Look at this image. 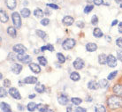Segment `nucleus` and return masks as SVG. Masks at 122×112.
<instances>
[{"label":"nucleus","mask_w":122,"mask_h":112,"mask_svg":"<svg viewBox=\"0 0 122 112\" xmlns=\"http://www.w3.org/2000/svg\"><path fill=\"white\" fill-rule=\"evenodd\" d=\"M107 104H108L109 108L112 109H119L122 107V98L118 95L110 96L107 100Z\"/></svg>","instance_id":"f257e3e1"},{"label":"nucleus","mask_w":122,"mask_h":112,"mask_svg":"<svg viewBox=\"0 0 122 112\" xmlns=\"http://www.w3.org/2000/svg\"><path fill=\"white\" fill-rule=\"evenodd\" d=\"M75 43H76L75 40L72 39V38H67L62 43V48L64 49L65 50H70L75 46Z\"/></svg>","instance_id":"f03ea898"},{"label":"nucleus","mask_w":122,"mask_h":112,"mask_svg":"<svg viewBox=\"0 0 122 112\" xmlns=\"http://www.w3.org/2000/svg\"><path fill=\"white\" fill-rule=\"evenodd\" d=\"M12 23L14 25V27L16 28H20L21 27V19H20V13L17 12H13L12 14Z\"/></svg>","instance_id":"7ed1b4c3"},{"label":"nucleus","mask_w":122,"mask_h":112,"mask_svg":"<svg viewBox=\"0 0 122 112\" xmlns=\"http://www.w3.org/2000/svg\"><path fill=\"white\" fill-rule=\"evenodd\" d=\"M17 59H18L20 62H21L23 64H30L31 60H32V58L28 55H24V54H18L17 56Z\"/></svg>","instance_id":"20e7f679"},{"label":"nucleus","mask_w":122,"mask_h":112,"mask_svg":"<svg viewBox=\"0 0 122 112\" xmlns=\"http://www.w3.org/2000/svg\"><path fill=\"white\" fill-rule=\"evenodd\" d=\"M12 50L17 54H24L27 51V48L22 44H16L12 47Z\"/></svg>","instance_id":"39448f33"},{"label":"nucleus","mask_w":122,"mask_h":112,"mask_svg":"<svg viewBox=\"0 0 122 112\" xmlns=\"http://www.w3.org/2000/svg\"><path fill=\"white\" fill-rule=\"evenodd\" d=\"M9 94L12 98H14V99H16V100H20V99H21V95H20V92H19L18 89L15 88H10Z\"/></svg>","instance_id":"423d86ee"},{"label":"nucleus","mask_w":122,"mask_h":112,"mask_svg":"<svg viewBox=\"0 0 122 112\" xmlns=\"http://www.w3.org/2000/svg\"><path fill=\"white\" fill-rule=\"evenodd\" d=\"M107 64L110 67L113 68L117 65V59L113 55H109L107 56Z\"/></svg>","instance_id":"0eeeda50"},{"label":"nucleus","mask_w":122,"mask_h":112,"mask_svg":"<svg viewBox=\"0 0 122 112\" xmlns=\"http://www.w3.org/2000/svg\"><path fill=\"white\" fill-rule=\"evenodd\" d=\"M73 67H74L76 70H81L84 67V61H83L81 58H78L73 61Z\"/></svg>","instance_id":"6e6552de"},{"label":"nucleus","mask_w":122,"mask_h":112,"mask_svg":"<svg viewBox=\"0 0 122 112\" xmlns=\"http://www.w3.org/2000/svg\"><path fill=\"white\" fill-rule=\"evenodd\" d=\"M112 91L116 95H118V96L121 97L122 98V85H120V84H117V85H115L114 87H113Z\"/></svg>","instance_id":"1a4fd4ad"},{"label":"nucleus","mask_w":122,"mask_h":112,"mask_svg":"<svg viewBox=\"0 0 122 112\" xmlns=\"http://www.w3.org/2000/svg\"><path fill=\"white\" fill-rule=\"evenodd\" d=\"M22 71V65L20 64H13L12 65V72L14 74H20Z\"/></svg>","instance_id":"9d476101"},{"label":"nucleus","mask_w":122,"mask_h":112,"mask_svg":"<svg viewBox=\"0 0 122 112\" xmlns=\"http://www.w3.org/2000/svg\"><path fill=\"white\" fill-rule=\"evenodd\" d=\"M73 21H74V19H73V17H71V16H66L63 18L62 19V22H63V24L65 26H71V25L73 24Z\"/></svg>","instance_id":"9b49d317"},{"label":"nucleus","mask_w":122,"mask_h":112,"mask_svg":"<svg viewBox=\"0 0 122 112\" xmlns=\"http://www.w3.org/2000/svg\"><path fill=\"white\" fill-rule=\"evenodd\" d=\"M23 82L25 84H36L37 82V78L34 77V76H28L23 79Z\"/></svg>","instance_id":"f8f14e48"},{"label":"nucleus","mask_w":122,"mask_h":112,"mask_svg":"<svg viewBox=\"0 0 122 112\" xmlns=\"http://www.w3.org/2000/svg\"><path fill=\"white\" fill-rule=\"evenodd\" d=\"M29 68L30 70L33 72L34 73H41V68L37 64H35V63H30L29 64Z\"/></svg>","instance_id":"ddd939ff"},{"label":"nucleus","mask_w":122,"mask_h":112,"mask_svg":"<svg viewBox=\"0 0 122 112\" xmlns=\"http://www.w3.org/2000/svg\"><path fill=\"white\" fill-rule=\"evenodd\" d=\"M86 49H87V51L89 52H94L97 49V45L96 43H89L88 44H86Z\"/></svg>","instance_id":"4468645a"},{"label":"nucleus","mask_w":122,"mask_h":112,"mask_svg":"<svg viewBox=\"0 0 122 112\" xmlns=\"http://www.w3.org/2000/svg\"><path fill=\"white\" fill-rule=\"evenodd\" d=\"M5 5L8 9L13 10L16 7L17 2H16V0H5Z\"/></svg>","instance_id":"2eb2a0df"},{"label":"nucleus","mask_w":122,"mask_h":112,"mask_svg":"<svg viewBox=\"0 0 122 112\" xmlns=\"http://www.w3.org/2000/svg\"><path fill=\"white\" fill-rule=\"evenodd\" d=\"M8 19H9V17L8 15L6 14V12L3 10H1L0 11V20L2 23H6V22L8 21Z\"/></svg>","instance_id":"dca6fc26"},{"label":"nucleus","mask_w":122,"mask_h":112,"mask_svg":"<svg viewBox=\"0 0 122 112\" xmlns=\"http://www.w3.org/2000/svg\"><path fill=\"white\" fill-rule=\"evenodd\" d=\"M58 102L59 104H61V105H66L67 102H68V99H67V97L66 96V95H64V94H62V95H60V96L58 98Z\"/></svg>","instance_id":"f3484780"},{"label":"nucleus","mask_w":122,"mask_h":112,"mask_svg":"<svg viewBox=\"0 0 122 112\" xmlns=\"http://www.w3.org/2000/svg\"><path fill=\"white\" fill-rule=\"evenodd\" d=\"M99 88V85L98 83H97L94 80H90V81L88 82V88L89 89H91V90H95V89H97Z\"/></svg>","instance_id":"a211bd4d"},{"label":"nucleus","mask_w":122,"mask_h":112,"mask_svg":"<svg viewBox=\"0 0 122 112\" xmlns=\"http://www.w3.org/2000/svg\"><path fill=\"white\" fill-rule=\"evenodd\" d=\"M0 105H1V110L3 112H12V109L9 104H7L6 102H1Z\"/></svg>","instance_id":"6ab92c4d"},{"label":"nucleus","mask_w":122,"mask_h":112,"mask_svg":"<svg viewBox=\"0 0 122 112\" xmlns=\"http://www.w3.org/2000/svg\"><path fill=\"white\" fill-rule=\"evenodd\" d=\"M93 35L95 37H97V38H100V37H102L104 35V34H103L102 30H101L99 27H96V28H94V30H93Z\"/></svg>","instance_id":"aec40b11"},{"label":"nucleus","mask_w":122,"mask_h":112,"mask_svg":"<svg viewBox=\"0 0 122 112\" xmlns=\"http://www.w3.org/2000/svg\"><path fill=\"white\" fill-rule=\"evenodd\" d=\"M98 62L100 64H107V56L105 54H100L98 56Z\"/></svg>","instance_id":"412c9836"},{"label":"nucleus","mask_w":122,"mask_h":112,"mask_svg":"<svg viewBox=\"0 0 122 112\" xmlns=\"http://www.w3.org/2000/svg\"><path fill=\"white\" fill-rule=\"evenodd\" d=\"M7 34L10 36H12V38L16 37V27H9L7 28Z\"/></svg>","instance_id":"4be33fe9"},{"label":"nucleus","mask_w":122,"mask_h":112,"mask_svg":"<svg viewBox=\"0 0 122 112\" xmlns=\"http://www.w3.org/2000/svg\"><path fill=\"white\" fill-rule=\"evenodd\" d=\"M27 109L29 112H34L36 109H37V104H36L35 102H31L28 104V106H27Z\"/></svg>","instance_id":"5701e85b"},{"label":"nucleus","mask_w":122,"mask_h":112,"mask_svg":"<svg viewBox=\"0 0 122 112\" xmlns=\"http://www.w3.org/2000/svg\"><path fill=\"white\" fill-rule=\"evenodd\" d=\"M35 89L36 92H38L39 94H43L45 92V87L43 85V84H37L36 87H35Z\"/></svg>","instance_id":"b1692460"},{"label":"nucleus","mask_w":122,"mask_h":112,"mask_svg":"<svg viewBox=\"0 0 122 112\" xmlns=\"http://www.w3.org/2000/svg\"><path fill=\"white\" fill-rule=\"evenodd\" d=\"M70 79L73 80V81H78L80 79H81V76L78 73L76 72H73L70 74Z\"/></svg>","instance_id":"393cba45"},{"label":"nucleus","mask_w":122,"mask_h":112,"mask_svg":"<svg viewBox=\"0 0 122 112\" xmlns=\"http://www.w3.org/2000/svg\"><path fill=\"white\" fill-rule=\"evenodd\" d=\"M30 13H31L30 11H29V9H28V8H23V9H21V11H20V14H21V16L23 18H28V17H29Z\"/></svg>","instance_id":"a878e982"},{"label":"nucleus","mask_w":122,"mask_h":112,"mask_svg":"<svg viewBox=\"0 0 122 112\" xmlns=\"http://www.w3.org/2000/svg\"><path fill=\"white\" fill-rule=\"evenodd\" d=\"M34 15L38 19L43 18V15H44V12H43L41 9H36L35 11H34Z\"/></svg>","instance_id":"bb28decb"},{"label":"nucleus","mask_w":122,"mask_h":112,"mask_svg":"<svg viewBox=\"0 0 122 112\" xmlns=\"http://www.w3.org/2000/svg\"><path fill=\"white\" fill-rule=\"evenodd\" d=\"M95 112H106L105 107L102 104H97L95 106Z\"/></svg>","instance_id":"cd10ccee"},{"label":"nucleus","mask_w":122,"mask_h":112,"mask_svg":"<svg viewBox=\"0 0 122 112\" xmlns=\"http://www.w3.org/2000/svg\"><path fill=\"white\" fill-rule=\"evenodd\" d=\"M37 60L39 62V64L41 65H43V66L47 65V64H48V61L44 57H37Z\"/></svg>","instance_id":"c85d7f7f"},{"label":"nucleus","mask_w":122,"mask_h":112,"mask_svg":"<svg viewBox=\"0 0 122 112\" xmlns=\"http://www.w3.org/2000/svg\"><path fill=\"white\" fill-rule=\"evenodd\" d=\"M71 102H72V103H73L74 105L78 106V105H80L81 103L82 102V100H81V98H79V97H73V98L71 99Z\"/></svg>","instance_id":"c756f323"},{"label":"nucleus","mask_w":122,"mask_h":112,"mask_svg":"<svg viewBox=\"0 0 122 112\" xmlns=\"http://www.w3.org/2000/svg\"><path fill=\"white\" fill-rule=\"evenodd\" d=\"M37 109H38V111H40V112H46L47 109H48V106L40 103V104H37Z\"/></svg>","instance_id":"7c9ffc66"},{"label":"nucleus","mask_w":122,"mask_h":112,"mask_svg":"<svg viewBox=\"0 0 122 112\" xmlns=\"http://www.w3.org/2000/svg\"><path fill=\"white\" fill-rule=\"evenodd\" d=\"M98 85H99V88H105L108 86V81H107V79H100L98 81Z\"/></svg>","instance_id":"2f4dec72"},{"label":"nucleus","mask_w":122,"mask_h":112,"mask_svg":"<svg viewBox=\"0 0 122 112\" xmlns=\"http://www.w3.org/2000/svg\"><path fill=\"white\" fill-rule=\"evenodd\" d=\"M57 58H58V62L60 64H64L66 62V58H65V56L62 53H57Z\"/></svg>","instance_id":"473e14b6"},{"label":"nucleus","mask_w":122,"mask_h":112,"mask_svg":"<svg viewBox=\"0 0 122 112\" xmlns=\"http://www.w3.org/2000/svg\"><path fill=\"white\" fill-rule=\"evenodd\" d=\"M36 33L37 35H38L40 38H42V39H45V38H47V34H46L45 32H43V31L36 30Z\"/></svg>","instance_id":"72a5a7b5"},{"label":"nucleus","mask_w":122,"mask_h":112,"mask_svg":"<svg viewBox=\"0 0 122 112\" xmlns=\"http://www.w3.org/2000/svg\"><path fill=\"white\" fill-rule=\"evenodd\" d=\"M117 74H118V71H114L112 73H111L110 74L108 75V77H107V79H108V80H112V79L116 77Z\"/></svg>","instance_id":"f704fd0d"},{"label":"nucleus","mask_w":122,"mask_h":112,"mask_svg":"<svg viewBox=\"0 0 122 112\" xmlns=\"http://www.w3.org/2000/svg\"><path fill=\"white\" fill-rule=\"evenodd\" d=\"M93 5H86L85 8H84V12L85 13H89V12H90L93 10Z\"/></svg>","instance_id":"c9c22d12"},{"label":"nucleus","mask_w":122,"mask_h":112,"mask_svg":"<svg viewBox=\"0 0 122 112\" xmlns=\"http://www.w3.org/2000/svg\"><path fill=\"white\" fill-rule=\"evenodd\" d=\"M98 23V18L97 15H94L93 17H92L91 19V24L94 25V26H96V25H97Z\"/></svg>","instance_id":"e433bc0d"},{"label":"nucleus","mask_w":122,"mask_h":112,"mask_svg":"<svg viewBox=\"0 0 122 112\" xmlns=\"http://www.w3.org/2000/svg\"><path fill=\"white\" fill-rule=\"evenodd\" d=\"M6 94H7V93H6L5 89L4 88H0V97H1V98H3V97H5Z\"/></svg>","instance_id":"4c0bfd02"},{"label":"nucleus","mask_w":122,"mask_h":112,"mask_svg":"<svg viewBox=\"0 0 122 112\" xmlns=\"http://www.w3.org/2000/svg\"><path fill=\"white\" fill-rule=\"evenodd\" d=\"M41 24L43 25V26H48L49 25V23H50V19H43L42 20H41Z\"/></svg>","instance_id":"58836bf2"},{"label":"nucleus","mask_w":122,"mask_h":112,"mask_svg":"<svg viewBox=\"0 0 122 112\" xmlns=\"http://www.w3.org/2000/svg\"><path fill=\"white\" fill-rule=\"evenodd\" d=\"M75 112H87V109L85 108H82V107H77Z\"/></svg>","instance_id":"ea45409f"},{"label":"nucleus","mask_w":122,"mask_h":112,"mask_svg":"<svg viewBox=\"0 0 122 112\" xmlns=\"http://www.w3.org/2000/svg\"><path fill=\"white\" fill-rule=\"evenodd\" d=\"M4 86H5V88H10L11 81H10L9 79H5V80H4Z\"/></svg>","instance_id":"a19ab883"},{"label":"nucleus","mask_w":122,"mask_h":112,"mask_svg":"<svg viewBox=\"0 0 122 112\" xmlns=\"http://www.w3.org/2000/svg\"><path fill=\"white\" fill-rule=\"evenodd\" d=\"M47 6L48 7H51V8H52V9H58V6L57 5H55V4H47Z\"/></svg>","instance_id":"79ce46f5"},{"label":"nucleus","mask_w":122,"mask_h":112,"mask_svg":"<svg viewBox=\"0 0 122 112\" xmlns=\"http://www.w3.org/2000/svg\"><path fill=\"white\" fill-rule=\"evenodd\" d=\"M116 44L119 46V48L122 49V38H118L116 40Z\"/></svg>","instance_id":"37998d69"},{"label":"nucleus","mask_w":122,"mask_h":112,"mask_svg":"<svg viewBox=\"0 0 122 112\" xmlns=\"http://www.w3.org/2000/svg\"><path fill=\"white\" fill-rule=\"evenodd\" d=\"M76 26L79 27V28H83V27H84V22L83 21H78L76 23Z\"/></svg>","instance_id":"c03bdc74"},{"label":"nucleus","mask_w":122,"mask_h":112,"mask_svg":"<svg viewBox=\"0 0 122 112\" xmlns=\"http://www.w3.org/2000/svg\"><path fill=\"white\" fill-rule=\"evenodd\" d=\"M8 59L9 60H15V59H17V57H14V55H13V53H10L9 55H8Z\"/></svg>","instance_id":"a18cd8bd"},{"label":"nucleus","mask_w":122,"mask_h":112,"mask_svg":"<svg viewBox=\"0 0 122 112\" xmlns=\"http://www.w3.org/2000/svg\"><path fill=\"white\" fill-rule=\"evenodd\" d=\"M117 57H118V59L122 62V50H119V51H118V53H117Z\"/></svg>","instance_id":"49530a36"},{"label":"nucleus","mask_w":122,"mask_h":112,"mask_svg":"<svg viewBox=\"0 0 122 112\" xmlns=\"http://www.w3.org/2000/svg\"><path fill=\"white\" fill-rule=\"evenodd\" d=\"M47 50L49 51H54V47L51 44H47Z\"/></svg>","instance_id":"de8ad7c7"},{"label":"nucleus","mask_w":122,"mask_h":112,"mask_svg":"<svg viewBox=\"0 0 122 112\" xmlns=\"http://www.w3.org/2000/svg\"><path fill=\"white\" fill-rule=\"evenodd\" d=\"M93 2L96 5H101L103 4V0H93Z\"/></svg>","instance_id":"09e8293b"},{"label":"nucleus","mask_w":122,"mask_h":112,"mask_svg":"<svg viewBox=\"0 0 122 112\" xmlns=\"http://www.w3.org/2000/svg\"><path fill=\"white\" fill-rule=\"evenodd\" d=\"M18 109H19V110H24L25 109V108L22 105H20V104H19L18 105Z\"/></svg>","instance_id":"8fccbe9b"},{"label":"nucleus","mask_w":122,"mask_h":112,"mask_svg":"<svg viewBox=\"0 0 122 112\" xmlns=\"http://www.w3.org/2000/svg\"><path fill=\"white\" fill-rule=\"evenodd\" d=\"M118 24V19H114L112 22V26H115V25H117Z\"/></svg>","instance_id":"3c124183"},{"label":"nucleus","mask_w":122,"mask_h":112,"mask_svg":"<svg viewBox=\"0 0 122 112\" xmlns=\"http://www.w3.org/2000/svg\"><path fill=\"white\" fill-rule=\"evenodd\" d=\"M41 50H42V51H44V50H47V45H46V46H43V47L41 48Z\"/></svg>","instance_id":"603ef678"},{"label":"nucleus","mask_w":122,"mask_h":112,"mask_svg":"<svg viewBox=\"0 0 122 112\" xmlns=\"http://www.w3.org/2000/svg\"><path fill=\"white\" fill-rule=\"evenodd\" d=\"M66 112H72V107H71V106H68V107H67Z\"/></svg>","instance_id":"864d4df0"},{"label":"nucleus","mask_w":122,"mask_h":112,"mask_svg":"<svg viewBox=\"0 0 122 112\" xmlns=\"http://www.w3.org/2000/svg\"><path fill=\"white\" fill-rule=\"evenodd\" d=\"M105 39H106L107 42H111V41H112V38H111L110 36H108V35H106V36H105Z\"/></svg>","instance_id":"5fc2aeb1"},{"label":"nucleus","mask_w":122,"mask_h":112,"mask_svg":"<svg viewBox=\"0 0 122 112\" xmlns=\"http://www.w3.org/2000/svg\"><path fill=\"white\" fill-rule=\"evenodd\" d=\"M86 102H92V98L90 96L87 97V98H86Z\"/></svg>","instance_id":"6e6d98bb"},{"label":"nucleus","mask_w":122,"mask_h":112,"mask_svg":"<svg viewBox=\"0 0 122 112\" xmlns=\"http://www.w3.org/2000/svg\"><path fill=\"white\" fill-rule=\"evenodd\" d=\"M36 97V94H30L29 95V99H31V98H35Z\"/></svg>","instance_id":"4d7b16f0"},{"label":"nucleus","mask_w":122,"mask_h":112,"mask_svg":"<svg viewBox=\"0 0 122 112\" xmlns=\"http://www.w3.org/2000/svg\"><path fill=\"white\" fill-rule=\"evenodd\" d=\"M119 32L120 34H122V27H119Z\"/></svg>","instance_id":"13d9d810"},{"label":"nucleus","mask_w":122,"mask_h":112,"mask_svg":"<svg viewBox=\"0 0 122 112\" xmlns=\"http://www.w3.org/2000/svg\"><path fill=\"white\" fill-rule=\"evenodd\" d=\"M46 112H54V111H53V110H52V109H47V111H46Z\"/></svg>","instance_id":"bf43d9fd"},{"label":"nucleus","mask_w":122,"mask_h":112,"mask_svg":"<svg viewBox=\"0 0 122 112\" xmlns=\"http://www.w3.org/2000/svg\"><path fill=\"white\" fill-rule=\"evenodd\" d=\"M117 3H120V2H122V0H116Z\"/></svg>","instance_id":"052dcab7"},{"label":"nucleus","mask_w":122,"mask_h":112,"mask_svg":"<svg viewBox=\"0 0 122 112\" xmlns=\"http://www.w3.org/2000/svg\"><path fill=\"white\" fill-rule=\"evenodd\" d=\"M119 27H122V22L121 23H119Z\"/></svg>","instance_id":"680f3d73"},{"label":"nucleus","mask_w":122,"mask_h":112,"mask_svg":"<svg viewBox=\"0 0 122 112\" xmlns=\"http://www.w3.org/2000/svg\"><path fill=\"white\" fill-rule=\"evenodd\" d=\"M120 8H121V9H122V4H121V5H120Z\"/></svg>","instance_id":"e2e57ef3"}]
</instances>
